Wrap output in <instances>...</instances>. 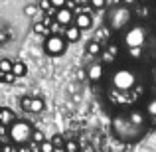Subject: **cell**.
Segmentation results:
<instances>
[{
    "label": "cell",
    "instance_id": "cell-1",
    "mask_svg": "<svg viewBox=\"0 0 156 152\" xmlns=\"http://www.w3.org/2000/svg\"><path fill=\"white\" fill-rule=\"evenodd\" d=\"M146 93V85L142 81L140 73L136 67L130 65H119L111 71L109 75V87H107V95L109 103L119 109H129L138 103Z\"/></svg>",
    "mask_w": 156,
    "mask_h": 152
},
{
    "label": "cell",
    "instance_id": "cell-2",
    "mask_svg": "<svg viewBox=\"0 0 156 152\" xmlns=\"http://www.w3.org/2000/svg\"><path fill=\"white\" fill-rule=\"evenodd\" d=\"M111 129H113V134L125 144H133V142L140 140L144 136L146 129L148 126H142L138 122H134L133 118L126 115L125 109H121L119 113H115L113 121H111Z\"/></svg>",
    "mask_w": 156,
    "mask_h": 152
},
{
    "label": "cell",
    "instance_id": "cell-3",
    "mask_svg": "<svg viewBox=\"0 0 156 152\" xmlns=\"http://www.w3.org/2000/svg\"><path fill=\"white\" fill-rule=\"evenodd\" d=\"M133 22V10L126 4H117L111 6L109 14L105 16V24L111 32H125Z\"/></svg>",
    "mask_w": 156,
    "mask_h": 152
},
{
    "label": "cell",
    "instance_id": "cell-4",
    "mask_svg": "<svg viewBox=\"0 0 156 152\" xmlns=\"http://www.w3.org/2000/svg\"><path fill=\"white\" fill-rule=\"evenodd\" d=\"M32 130H34V126H32L30 122H26V121H14L10 126H8V136H10V140L14 142V144L24 146V144L30 142Z\"/></svg>",
    "mask_w": 156,
    "mask_h": 152
},
{
    "label": "cell",
    "instance_id": "cell-5",
    "mask_svg": "<svg viewBox=\"0 0 156 152\" xmlns=\"http://www.w3.org/2000/svg\"><path fill=\"white\" fill-rule=\"evenodd\" d=\"M146 40H148V30L140 24L136 26H129L122 34V44L125 48H144Z\"/></svg>",
    "mask_w": 156,
    "mask_h": 152
},
{
    "label": "cell",
    "instance_id": "cell-6",
    "mask_svg": "<svg viewBox=\"0 0 156 152\" xmlns=\"http://www.w3.org/2000/svg\"><path fill=\"white\" fill-rule=\"evenodd\" d=\"M44 50L50 55H63L65 50H67V42H65L63 36H57V34H50L44 42Z\"/></svg>",
    "mask_w": 156,
    "mask_h": 152
},
{
    "label": "cell",
    "instance_id": "cell-7",
    "mask_svg": "<svg viewBox=\"0 0 156 152\" xmlns=\"http://www.w3.org/2000/svg\"><path fill=\"white\" fill-rule=\"evenodd\" d=\"M20 107L26 113H34V115H40V113L46 111V103H44V99H40V97H22Z\"/></svg>",
    "mask_w": 156,
    "mask_h": 152
},
{
    "label": "cell",
    "instance_id": "cell-8",
    "mask_svg": "<svg viewBox=\"0 0 156 152\" xmlns=\"http://www.w3.org/2000/svg\"><path fill=\"white\" fill-rule=\"evenodd\" d=\"M73 18H75V14H73V10L69 6H61V8H55V14H53V20H55L59 26H69V24H73Z\"/></svg>",
    "mask_w": 156,
    "mask_h": 152
},
{
    "label": "cell",
    "instance_id": "cell-9",
    "mask_svg": "<svg viewBox=\"0 0 156 152\" xmlns=\"http://www.w3.org/2000/svg\"><path fill=\"white\" fill-rule=\"evenodd\" d=\"M105 77V63H93L87 67V79L91 83H99Z\"/></svg>",
    "mask_w": 156,
    "mask_h": 152
},
{
    "label": "cell",
    "instance_id": "cell-10",
    "mask_svg": "<svg viewBox=\"0 0 156 152\" xmlns=\"http://www.w3.org/2000/svg\"><path fill=\"white\" fill-rule=\"evenodd\" d=\"M119 55H121V50H119L117 44H109V46H107L105 50L101 51V57H103V61H105V63H109V65H113L115 61L119 59Z\"/></svg>",
    "mask_w": 156,
    "mask_h": 152
},
{
    "label": "cell",
    "instance_id": "cell-11",
    "mask_svg": "<svg viewBox=\"0 0 156 152\" xmlns=\"http://www.w3.org/2000/svg\"><path fill=\"white\" fill-rule=\"evenodd\" d=\"M142 111H144L146 118H148V125H156V97L146 101V105H144Z\"/></svg>",
    "mask_w": 156,
    "mask_h": 152
},
{
    "label": "cell",
    "instance_id": "cell-12",
    "mask_svg": "<svg viewBox=\"0 0 156 152\" xmlns=\"http://www.w3.org/2000/svg\"><path fill=\"white\" fill-rule=\"evenodd\" d=\"M63 38H65V42H79V38H81V30L75 26V24H69V26H65V34H63Z\"/></svg>",
    "mask_w": 156,
    "mask_h": 152
},
{
    "label": "cell",
    "instance_id": "cell-13",
    "mask_svg": "<svg viewBox=\"0 0 156 152\" xmlns=\"http://www.w3.org/2000/svg\"><path fill=\"white\" fill-rule=\"evenodd\" d=\"M73 24H75L79 30H89V28L93 26V18L89 14H77L75 18H73Z\"/></svg>",
    "mask_w": 156,
    "mask_h": 152
},
{
    "label": "cell",
    "instance_id": "cell-14",
    "mask_svg": "<svg viewBox=\"0 0 156 152\" xmlns=\"http://www.w3.org/2000/svg\"><path fill=\"white\" fill-rule=\"evenodd\" d=\"M16 121V117H14V111L12 109H0V126H10L12 122Z\"/></svg>",
    "mask_w": 156,
    "mask_h": 152
},
{
    "label": "cell",
    "instance_id": "cell-15",
    "mask_svg": "<svg viewBox=\"0 0 156 152\" xmlns=\"http://www.w3.org/2000/svg\"><path fill=\"white\" fill-rule=\"evenodd\" d=\"M12 73H14L16 77H24L28 73V67L24 61H12Z\"/></svg>",
    "mask_w": 156,
    "mask_h": 152
},
{
    "label": "cell",
    "instance_id": "cell-16",
    "mask_svg": "<svg viewBox=\"0 0 156 152\" xmlns=\"http://www.w3.org/2000/svg\"><path fill=\"white\" fill-rule=\"evenodd\" d=\"M101 51H103V48H101L99 42H89L87 44V53L89 55H101Z\"/></svg>",
    "mask_w": 156,
    "mask_h": 152
},
{
    "label": "cell",
    "instance_id": "cell-17",
    "mask_svg": "<svg viewBox=\"0 0 156 152\" xmlns=\"http://www.w3.org/2000/svg\"><path fill=\"white\" fill-rule=\"evenodd\" d=\"M38 150L40 152H55V146L51 144V140H46V138H44V140L38 144Z\"/></svg>",
    "mask_w": 156,
    "mask_h": 152
},
{
    "label": "cell",
    "instance_id": "cell-18",
    "mask_svg": "<svg viewBox=\"0 0 156 152\" xmlns=\"http://www.w3.org/2000/svg\"><path fill=\"white\" fill-rule=\"evenodd\" d=\"M0 81H2V83H14L16 75L12 71H0Z\"/></svg>",
    "mask_w": 156,
    "mask_h": 152
},
{
    "label": "cell",
    "instance_id": "cell-19",
    "mask_svg": "<svg viewBox=\"0 0 156 152\" xmlns=\"http://www.w3.org/2000/svg\"><path fill=\"white\" fill-rule=\"evenodd\" d=\"M63 150L65 152H79V144H77V140H65Z\"/></svg>",
    "mask_w": 156,
    "mask_h": 152
},
{
    "label": "cell",
    "instance_id": "cell-20",
    "mask_svg": "<svg viewBox=\"0 0 156 152\" xmlns=\"http://www.w3.org/2000/svg\"><path fill=\"white\" fill-rule=\"evenodd\" d=\"M44 138H46V136H44L42 130H38V129L32 130V138H30V142H34V144H40V142H42Z\"/></svg>",
    "mask_w": 156,
    "mask_h": 152
},
{
    "label": "cell",
    "instance_id": "cell-21",
    "mask_svg": "<svg viewBox=\"0 0 156 152\" xmlns=\"http://www.w3.org/2000/svg\"><path fill=\"white\" fill-rule=\"evenodd\" d=\"M50 140H51V144L55 146V150H57V148H63V142H65V138L61 136L59 133H57V134H53V136L50 138Z\"/></svg>",
    "mask_w": 156,
    "mask_h": 152
},
{
    "label": "cell",
    "instance_id": "cell-22",
    "mask_svg": "<svg viewBox=\"0 0 156 152\" xmlns=\"http://www.w3.org/2000/svg\"><path fill=\"white\" fill-rule=\"evenodd\" d=\"M34 32H38V34H44V36H46V34H51V32H50V26H48L46 22L36 24V26H34Z\"/></svg>",
    "mask_w": 156,
    "mask_h": 152
},
{
    "label": "cell",
    "instance_id": "cell-23",
    "mask_svg": "<svg viewBox=\"0 0 156 152\" xmlns=\"http://www.w3.org/2000/svg\"><path fill=\"white\" fill-rule=\"evenodd\" d=\"M89 4H91L95 10H103L107 6V0H89Z\"/></svg>",
    "mask_w": 156,
    "mask_h": 152
},
{
    "label": "cell",
    "instance_id": "cell-24",
    "mask_svg": "<svg viewBox=\"0 0 156 152\" xmlns=\"http://www.w3.org/2000/svg\"><path fill=\"white\" fill-rule=\"evenodd\" d=\"M0 71H12V61L10 59H0Z\"/></svg>",
    "mask_w": 156,
    "mask_h": 152
},
{
    "label": "cell",
    "instance_id": "cell-25",
    "mask_svg": "<svg viewBox=\"0 0 156 152\" xmlns=\"http://www.w3.org/2000/svg\"><path fill=\"white\" fill-rule=\"evenodd\" d=\"M50 2H51L53 8H61V6H65V4H67V0H50Z\"/></svg>",
    "mask_w": 156,
    "mask_h": 152
},
{
    "label": "cell",
    "instance_id": "cell-26",
    "mask_svg": "<svg viewBox=\"0 0 156 152\" xmlns=\"http://www.w3.org/2000/svg\"><path fill=\"white\" fill-rule=\"evenodd\" d=\"M0 152H16V146H0Z\"/></svg>",
    "mask_w": 156,
    "mask_h": 152
},
{
    "label": "cell",
    "instance_id": "cell-27",
    "mask_svg": "<svg viewBox=\"0 0 156 152\" xmlns=\"http://www.w3.org/2000/svg\"><path fill=\"white\" fill-rule=\"evenodd\" d=\"M75 6H85V4H89V0H71Z\"/></svg>",
    "mask_w": 156,
    "mask_h": 152
},
{
    "label": "cell",
    "instance_id": "cell-28",
    "mask_svg": "<svg viewBox=\"0 0 156 152\" xmlns=\"http://www.w3.org/2000/svg\"><path fill=\"white\" fill-rule=\"evenodd\" d=\"M121 2H122V4H126V6H134L138 0H121Z\"/></svg>",
    "mask_w": 156,
    "mask_h": 152
},
{
    "label": "cell",
    "instance_id": "cell-29",
    "mask_svg": "<svg viewBox=\"0 0 156 152\" xmlns=\"http://www.w3.org/2000/svg\"><path fill=\"white\" fill-rule=\"evenodd\" d=\"M34 12H36L34 6H28V8H26V14H34Z\"/></svg>",
    "mask_w": 156,
    "mask_h": 152
}]
</instances>
